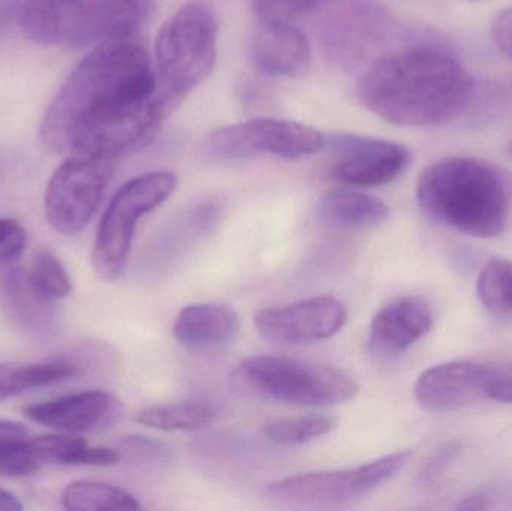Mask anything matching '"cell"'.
<instances>
[{"label": "cell", "instance_id": "6da1fadb", "mask_svg": "<svg viewBox=\"0 0 512 511\" xmlns=\"http://www.w3.org/2000/svg\"><path fill=\"white\" fill-rule=\"evenodd\" d=\"M165 117L149 51L134 36L96 45L45 111L39 138L56 153L117 161L146 146Z\"/></svg>", "mask_w": 512, "mask_h": 511}, {"label": "cell", "instance_id": "7a4b0ae2", "mask_svg": "<svg viewBox=\"0 0 512 511\" xmlns=\"http://www.w3.org/2000/svg\"><path fill=\"white\" fill-rule=\"evenodd\" d=\"M477 86L468 69L441 48L412 45L384 54L358 83L361 102L393 125L438 126L471 108Z\"/></svg>", "mask_w": 512, "mask_h": 511}, {"label": "cell", "instance_id": "3957f363", "mask_svg": "<svg viewBox=\"0 0 512 511\" xmlns=\"http://www.w3.org/2000/svg\"><path fill=\"white\" fill-rule=\"evenodd\" d=\"M417 200L432 221L478 239L499 236L511 209L504 174L487 162L459 156L435 162L421 173Z\"/></svg>", "mask_w": 512, "mask_h": 511}, {"label": "cell", "instance_id": "277c9868", "mask_svg": "<svg viewBox=\"0 0 512 511\" xmlns=\"http://www.w3.org/2000/svg\"><path fill=\"white\" fill-rule=\"evenodd\" d=\"M152 11L153 0H26L20 26L38 44L83 48L131 38Z\"/></svg>", "mask_w": 512, "mask_h": 511}, {"label": "cell", "instance_id": "5b68a950", "mask_svg": "<svg viewBox=\"0 0 512 511\" xmlns=\"http://www.w3.org/2000/svg\"><path fill=\"white\" fill-rule=\"evenodd\" d=\"M219 26L215 12L191 2L171 15L155 42L156 98L165 119L215 69Z\"/></svg>", "mask_w": 512, "mask_h": 511}, {"label": "cell", "instance_id": "8992f818", "mask_svg": "<svg viewBox=\"0 0 512 511\" xmlns=\"http://www.w3.org/2000/svg\"><path fill=\"white\" fill-rule=\"evenodd\" d=\"M234 380L249 395L295 407L343 404L360 390L343 369L282 356L249 357L237 366Z\"/></svg>", "mask_w": 512, "mask_h": 511}, {"label": "cell", "instance_id": "52a82bcc", "mask_svg": "<svg viewBox=\"0 0 512 511\" xmlns=\"http://www.w3.org/2000/svg\"><path fill=\"white\" fill-rule=\"evenodd\" d=\"M176 188L173 171H153L129 180L116 192L102 215L93 245L92 264L99 278L113 282L122 276L138 222L164 204Z\"/></svg>", "mask_w": 512, "mask_h": 511}, {"label": "cell", "instance_id": "ba28073f", "mask_svg": "<svg viewBox=\"0 0 512 511\" xmlns=\"http://www.w3.org/2000/svg\"><path fill=\"white\" fill-rule=\"evenodd\" d=\"M411 450L391 453L354 470L321 471L277 480L265 488L270 500L295 509H336L367 497L411 461Z\"/></svg>", "mask_w": 512, "mask_h": 511}, {"label": "cell", "instance_id": "9c48e42d", "mask_svg": "<svg viewBox=\"0 0 512 511\" xmlns=\"http://www.w3.org/2000/svg\"><path fill=\"white\" fill-rule=\"evenodd\" d=\"M116 162L84 153H69L45 189V218L53 230L75 236L87 227L101 204Z\"/></svg>", "mask_w": 512, "mask_h": 511}, {"label": "cell", "instance_id": "30bf717a", "mask_svg": "<svg viewBox=\"0 0 512 511\" xmlns=\"http://www.w3.org/2000/svg\"><path fill=\"white\" fill-rule=\"evenodd\" d=\"M327 137L303 123L280 119H254L210 132L203 153L213 161H242L255 156L298 159L325 149Z\"/></svg>", "mask_w": 512, "mask_h": 511}, {"label": "cell", "instance_id": "8fae6325", "mask_svg": "<svg viewBox=\"0 0 512 511\" xmlns=\"http://www.w3.org/2000/svg\"><path fill=\"white\" fill-rule=\"evenodd\" d=\"M346 306L336 297L321 296L256 312L254 323L262 339L276 345H306L325 341L343 329Z\"/></svg>", "mask_w": 512, "mask_h": 511}, {"label": "cell", "instance_id": "7c38bea8", "mask_svg": "<svg viewBox=\"0 0 512 511\" xmlns=\"http://www.w3.org/2000/svg\"><path fill=\"white\" fill-rule=\"evenodd\" d=\"M325 147L334 153L333 176L346 185L375 188L387 185L411 164L402 144L355 134H336Z\"/></svg>", "mask_w": 512, "mask_h": 511}, {"label": "cell", "instance_id": "4fadbf2b", "mask_svg": "<svg viewBox=\"0 0 512 511\" xmlns=\"http://www.w3.org/2000/svg\"><path fill=\"white\" fill-rule=\"evenodd\" d=\"M499 377L498 371L480 363H442L418 377L414 387L415 401L429 413L462 410L489 398L490 386Z\"/></svg>", "mask_w": 512, "mask_h": 511}, {"label": "cell", "instance_id": "5bb4252c", "mask_svg": "<svg viewBox=\"0 0 512 511\" xmlns=\"http://www.w3.org/2000/svg\"><path fill=\"white\" fill-rule=\"evenodd\" d=\"M23 413L38 425L80 435L105 431L116 425L122 417L123 404L111 393L87 390L29 405Z\"/></svg>", "mask_w": 512, "mask_h": 511}, {"label": "cell", "instance_id": "9a60e30c", "mask_svg": "<svg viewBox=\"0 0 512 511\" xmlns=\"http://www.w3.org/2000/svg\"><path fill=\"white\" fill-rule=\"evenodd\" d=\"M433 323L432 308L423 297H400L373 317L369 350L385 359L402 356L432 330Z\"/></svg>", "mask_w": 512, "mask_h": 511}, {"label": "cell", "instance_id": "2e32d148", "mask_svg": "<svg viewBox=\"0 0 512 511\" xmlns=\"http://www.w3.org/2000/svg\"><path fill=\"white\" fill-rule=\"evenodd\" d=\"M57 300L36 287L27 270L12 267L0 275V311L24 332L47 335L59 321Z\"/></svg>", "mask_w": 512, "mask_h": 511}, {"label": "cell", "instance_id": "e0dca14e", "mask_svg": "<svg viewBox=\"0 0 512 511\" xmlns=\"http://www.w3.org/2000/svg\"><path fill=\"white\" fill-rule=\"evenodd\" d=\"M256 68L270 77H297L309 68V39L291 23H259L252 41Z\"/></svg>", "mask_w": 512, "mask_h": 511}, {"label": "cell", "instance_id": "ac0fdd59", "mask_svg": "<svg viewBox=\"0 0 512 511\" xmlns=\"http://www.w3.org/2000/svg\"><path fill=\"white\" fill-rule=\"evenodd\" d=\"M336 14L325 23L324 41L328 50L348 63L366 56L372 45L384 39L390 27L385 12L370 3H358L355 8Z\"/></svg>", "mask_w": 512, "mask_h": 511}, {"label": "cell", "instance_id": "d6986e66", "mask_svg": "<svg viewBox=\"0 0 512 511\" xmlns=\"http://www.w3.org/2000/svg\"><path fill=\"white\" fill-rule=\"evenodd\" d=\"M240 317L231 306L197 303L183 308L174 323V338L191 348H218L236 341Z\"/></svg>", "mask_w": 512, "mask_h": 511}, {"label": "cell", "instance_id": "ffe728a7", "mask_svg": "<svg viewBox=\"0 0 512 511\" xmlns=\"http://www.w3.org/2000/svg\"><path fill=\"white\" fill-rule=\"evenodd\" d=\"M322 224L336 230H367L384 224L390 209L384 201L363 192L337 189L327 192L316 206Z\"/></svg>", "mask_w": 512, "mask_h": 511}, {"label": "cell", "instance_id": "44dd1931", "mask_svg": "<svg viewBox=\"0 0 512 511\" xmlns=\"http://www.w3.org/2000/svg\"><path fill=\"white\" fill-rule=\"evenodd\" d=\"M30 452L38 462L44 465L60 467H111L119 464L122 455L119 450L108 447H92L74 434H47L29 438Z\"/></svg>", "mask_w": 512, "mask_h": 511}, {"label": "cell", "instance_id": "7402d4cb", "mask_svg": "<svg viewBox=\"0 0 512 511\" xmlns=\"http://www.w3.org/2000/svg\"><path fill=\"white\" fill-rule=\"evenodd\" d=\"M222 405L212 398H191L174 404L143 408L135 422L164 432L197 431L221 417Z\"/></svg>", "mask_w": 512, "mask_h": 511}, {"label": "cell", "instance_id": "603a6c76", "mask_svg": "<svg viewBox=\"0 0 512 511\" xmlns=\"http://www.w3.org/2000/svg\"><path fill=\"white\" fill-rule=\"evenodd\" d=\"M81 366L68 360L0 363V404L29 390L50 386L81 374Z\"/></svg>", "mask_w": 512, "mask_h": 511}, {"label": "cell", "instance_id": "cb8c5ba5", "mask_svg": "<svg viewBox=\"0 0 512 511\" xmlns=\"http://www.w3.org/2000/svg\"><path fill=\"white\" fill-rule=\"evenodd\" d=\"M62 503L66 510L72 511H107V510H140L134 495L126 492L125 489L108 485L101 482H80L71 483L63 491Z\"/></svg>", "mask_w": 512, "mask_h": 511}, {"label": "cell", "instance_id": "d4e9b609", "mask_svg": "<svg viewBox=\"0 0 512 511\" xmlns=\"http://www.w3.org/2000/svg\"><path fill=\"white\" fill-rule=\"evenodd\" d=\"M477 294L492 317L512 321V261L505 258L487 261L478 276Z\"/></svg>", "mask_w": 512, "mask_h": 511}, {"label": "cell", "instance_id": "484cf974", "mask_svg": "<svg viewBox=\"0 0 512 511\" xmlns=\"http://www.w3.org/2000/svg\"><path fill=\"white\" fill-rule=\"evenodd\" d=\"M336 428V420L330 417H300L267 423L262 429L265 438L279 446H300L330 434Z\"/></svg>", "mask_w": 512, "mask_h": 511}, {"label": "cell", "instance_id": "4316f807", "mask_svg": "<svg viewBox=\"0 0 512 511\" xmlns=\"http://www.w3.org/2000/svg\"><path fill=\"white\" fill-rule=\"evenodd\" d=\"M30 279L35 282L36 287L41 288L45 294L53 299H65L71 294L72 281L69 278L59 258L48 251L41 249L33 255L32 263L27 269Z\"/></svg>", "mask_w": 512, "mask_h": 511}, {"label": "cell", "instance_id": "83f0119b", "mask_svg": "<svg viewBox=\"0 0 512 511\" xmlns=\"http://www.w3.org/2000/svg\"><path fill=\"white\" fill-rule=\"evenodd\" d=\"M27 245V234L20 222L0 218V275L15 267Z\"/></svg>", "mask_w": 512, "mask_h": 511}, {"label": "cell", "instance_id": "f1b7e54d", "mask_svg": "<svg viewBox=\"0 0 512 511\" xmlns=\"http://www.w3.org/2000/svg\"><path fill=\"white\" fill-rule=\"evenodd\" d=\"M318 0H254L259 23H291L292 18L312 8Z\"/></svg>", "mask_w": 512, "mask_h": 511}, {"label": "cell", "instance_id": "f546056e", "mask_svg": "<svg viewBox=\"0 0 512 511\" xmlns=\"http://www.w3.org/2000/svg\"><path fill=\"white\" fill-rule=\"evenodd\" d=\"M119 452H125L132 459H143V461H168L171 456V450L167 444L161 441L152 440V438L141 437V435H132V437L123 438L120 441Z\"/></svg>", "mask_w": 512, "mask_h": 511}, {"label": "cell", "instance_id": "4dcf8cb0", "mask_svg": "<svg viewBox=\"0 0 512 511\" xmlns=\"http://www.w3.org/2000/svg\"><path fill=\"white\" fill-rule=\"evenodd\" d=\"M459 453L460 444L450 443L447 446L441 447V450H438L433 455V458L424 465L420 476L421 483L423 485H433L444 474V471L450 467L451 462L457 458Z\"/></svg>", "mask_w": 512, "mask_h": 511}, {"label": "cell", "instance_id": "1f68e13d", "mask_svg": "<svg viewBox=\"0 0 512 511\" xmlns=\"http://www.w3.org/2000/svg\"><path fill=\"white\" fill-rule=\"evenodd\" d=\"M490 35L498 50L512 59V8L504 9L496 15Z\"/></svg>", "mask_w": 512, "mask_h": 511}, {"label": "cell", "instance_id": "d6a6232c", "mask_svg": "<svg viewBox=\"0 0 512 511\" xmlns=\"http://www.w3.org/2000/svg\"><path fill=\"white\" fill-rule=\"evenodd\" d=\"M29 438V429L14 420H0V456L15 444Z\"/></svg>", "mask_w": 512, "mask_h": 511}, {"label": "cell", "instance_id": "836d02e7", "mask_svg": "<svg viewBox=\"0 0 512 511\" xmlns=\"http://www.w3.org/2000/svg\"><path fill=\"white\" fill-rule=\"evenodd\" d=\"M489 398L504 404H512V377L496 378L490 386Z\"/></svg>", "mask_w": 512, "mask_h": 511}, {"label": "cell", "instance_id": "e575fe53", "mask_svg": "<svg viewBox=\"0 0 512 511\" xmlns=\"http://www.w3.org/2000/svg\"><path fill=\"white\" fill-rule=\"evenodd\" d=\"M492 507V497L484 492H477L472 494L471 497L462 500V503L457 506V510H487Z\"/></svg>", "mask_w": 512, "mask_h": 511}, {"label": "cell", "instance_id": "d590c367", "mask_svg": "<svg viewBox=\"0 0 512 511\" xmlns=\"http://www.w3.org/2000/svg\"><path fill=\"white\" fill-rule=\"evenodd\" d=\"M23 510V504L12 492L0 488V511H20Z\"/></svg>", "mask_w": 512, "mask_h": 511}, {"label": "cell", "instance_id": "8d00e7d4", "mask_svg": "<svg viewBox=\"0 0 512 511\" xmlns=\"http://www.w3.org/2000/svg\"><path fill=\"white\" fill-rule=\"evenodd\" d=\"M508 152H510V155L512 156V140L510 141V144H508Z\"/></svg>", "mask_w": 512, "mask_h": 511}]
</instances>
